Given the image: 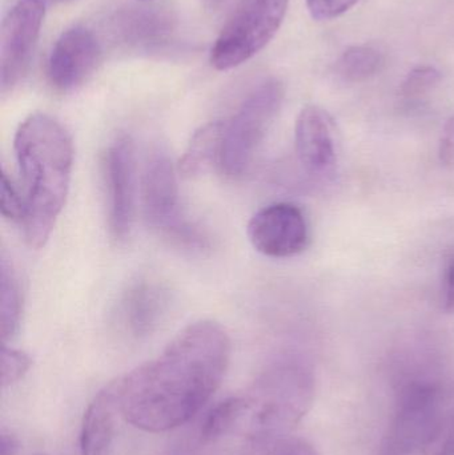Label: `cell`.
<instances>
[{
  "label": "cell",
  "mask_w": 454,
  "mask_h": 455,
  "mask_svg": "<svg viewBox=\"0 0 454 455\" xmlns=\"http://www.w3.org/2000/svg\"><path fill=\"white\" fill-rule=\"evenodd\" d=\"M100 44L84 27H74L60 35L51 51L48 76L61 91L82 84L96 68L100 59Z\"/></svg>",
  "instance_id": "12"
},
{
  "label": "cell",
  "mask_w": 454,
  "mask_h": 455,
  "mask_svg": "<svg viewBox=\"0 0 454 455\" xmlns=\"http://www.w3.org/2000/svg\"><path fill=\"white\" fill-rule=\"evenodd\" d=\"M295 151L309 175L331 178L339 160L338 131L332 116L317 106H307L295 125Z\"/></svg>",
  "instance_id": "10"
},
{
  "label": "cell",
  "mask_w": 454,
  "mask_h": 455,
  "mask_svg": "<svg viewBox=\"0 0 454 455\" xmlns=\"http://www.w3.org/2000/svg\"><path fill=\"white\" fill-rule=\"evenodd\" d=\"M120 411L116 381L104 387L87 406L80 427V455H108Z\"/></svg>",
  "instance_id": "13"
},
{
  "label": "cell",
  "mask_w": 454,
  "mask_h": 455,
  "mask_svg": "<svg viewBox=\"0 0 454 455\" xmlns=\"http://www.w3.org/2000/svg\"><path fill=\"white\" fill-rule=\"evenodd\" d=\"M71 2V0H45V3H63Z\"/></svg>",
  "instance_id": "29"
},
{
  "label": "cell",
  "mask_w": 454,
  "mask_h": 455,
  "mask_svg": "<svg viewBox=\"0 0 454 455\" xmlns=\"http://www.w3.org/2000/svg\"><path fill=\"white\" fill-rule=\"evenodd\" d=\"M117 26L125 42L146 50L162 47L173 29L168 16L152 10L130 11L122 15Z\"/></svg>",
  "instance_id": "16"
},
{
  "label": "cell",
  "mask_w": 454,
  "mask_h": 455,
  "mask_svg": "<svg viewBox=\"0 0 454 455\" xmlns=\"http://www.w3.org/2000/svg\"><path fill=\"white\" fill-rule=\"evenodd\" d=\"M284 100L279 80H266L243 101L236 114L226 122L220 167L232 178L244 175L276 119Z\"/></svg>",
  "instance_id": "4"
},
{
  "label": "cell",
  "mask_w": 454,
  "mask_h": 455,
  "mask_svg": "<svg viewBox=\"0 0 454 455\" xmlns=\"http://www.w3.org/2000/svg\"><path fill=\"white\" fill-rule=\"evenodd\" d=\"M34 455H47V454H34Z\"/></svg>",
  "instance_id": "30"
},
{
  "label": "cell",
  "mask_w": 454,
  "mask_h": 455,
  "mask_svg": "<svg viewBox=\"0 0 454 455\" xmlns=\"http://www.w3.org/2000/svg\"><path fill=\"white\" fill-rule=\"evenodd\" d=\"M16 160L23 184L20 226L31 248L45 245L66 205L74 147L68 131L50 115H29L15 133Z\"/></svg>",
  "instance_id": "2"
},
{
  "label": "cell",
  "mask_w": 454,
  "mask_h": 455,
  "mask_svg": "<svg viewBox=\"0 0 454 455\" xmlns=\"http://www.w3.org/2000/svg\"><path fill=\"white\" fill-rule=\"evenodd\" d=\"M45 0H19L8 11L0 34V87L12 90L28 69L45 16Z\"/></svg>",
  "instance_id": "8"
},
{
  "label": "cell",
  "mask_w": 454,
  "mask_h": 455,
  "mask_svg": "<svg viewBox=\"0 0 454 455\" xmlns=\"http://www.w3.org/2000/svg\"><path fill=\"white\" fill-rule=\"evenodd\" d=\"M208 10H219L226 0H203Z\"/></svg>",
  "instance_id": "28"
},
{
  "label": "cell",
  "mask_w": 454,
  "mask_h": 455,
  "mask_svg": "<svg viewBox=\"0 0 454 455\" xmlns=\"http://www.w3.org/2000/svg\"><path fill=\"white\" fill-rule=\"evenodd\" d=\"M226 122H211L200 127L192 136L179 171L186 178H195L210 171L213 165H220Z\"/></svg>",
  "instance_id": "15"
},
{
  "label": "cell",
  "mask_w": 454,
  "mask_h": 455,
  "mask_svg": "<svg viewBox=\"0 0 454 455\" xmlns=\"http://www.w3.org/2000/svg\"><path fill=\"white\" fill-rule=\"evenodd\" d=\"M141 210L144 220L154 229L189 245H202L196 229L180 219L175 165L165 149L148 155L141 180Z\"/></svg>",
  "instance_id": "7"
},
{
  "label": "cell",
  "mask_w": 454,
  "mask_h": 455,
  "mask_svg": "<svg viewBox=\"0 0 454 455\" xmlns=\"http://www.w3.org/2000/svg\"><path fill=\"white\" fill-rule=\"evenodd\" d=\"M442 80L439 69L431 66H421L412 69L402 85V96L408 99L420 98L436 87Z\"/></svg>",
  "instance_id": "22"
},
{
  "label": "cell",
  "mask_w": 454,
  "mask_h": 455,
  "mask_svg": "<svg viewBox=\"0 0 454 455\" xmlns=\"http://www.w3.org/2000/svg\"><path fill=\"white\" fill-rule=\"evenodd\" d=\"M21 299L20 285L12 265L3 257L0 264V337L3 344L12 339L20 328Z\"/></svg>",
  "instance_id": "17"
},
{
  "label": "cell",
  "mask_w": 454,
  "mask_h": 455,
  "mask_svg": "<svg viewBox=\"0 0 454 455\" xmlns=\"http://www.w3.org/2000/svg\"><path fill=\"white\" fill-rule=\"evenodd\" d=\"M247 233L253 248L272 259L298 256L309 243L306 216L290 203H276L258 211L248 223Z\"/></svg>",
  "instance_id": "9"
},
{
  "label": "cell",
  "mask_w": 454,
  "mask_h": 455,
  "mask_svg": "<svg viewBox=\"0 0 454 455\" xmlns=\"http://www.w3.org/2000/svg\"><path fill=\"white\" fill-rule=\"evenodd\" d=\"M167 291L154 283H138L124 299V320L135 337H147L156 331L167 312Z\"/></svg>",
  "instance_id": "14"
},
{
  "label": "cell",
  "mask_w": 454,
  "mask_h": 455,
  "mask_svg": "<svg viewBox=\"0 0 454 455\" xmlns=\"http://www.w3.org/2000/svg\"><path fill=\"white\" fill-rule=\"evenodd\" d=\"M20 451V441L11 430H0V455H16Z\"/></svg>",
  "instance_id": "26"
},
{
  "label": "cell",
  "mask_w": 454,
  "mask_h": 455,
  "mask_svg": "<svg viewBox=\"0 0 454 455\" xmlns=\"http://www.w3.org/2000/svg\"><path fill=\"white\" fill-rule=\"evenodd\" d=\"M0 211L8 220L20 224L23 219V196L4 172L2 173V180H0Z\"/></svg>",
  "instance_id": "23"
},
{
  "label": "cell",
  "mask_w": 454,
  "mask_h": 455,
  "mask_svg": "<svg viewBox=\"0 0 454 455\" xmlns=\"http://www.w3.org/2000/svg\"><path fill=\"white\" fill-rule=\"evenodd\" d=\"M444 310L450 315H454V259L448 269L444 286Z\"/></svg>",
  "instance_id": "27"
},
{
  "label": "cell",
  "mask_w": 454,
  "mask_h": 455,
  "mask_svg": "<svg viewBox=\"0 0 454 455\" xmlns=\"http://www.w3.org/2000/svg\"><path fill=\"white\" fill-rule=\"evenodd\" d=\"M440 162L445 167L454 170V116L448 120L440 139L439 147Z\"/></svg>",
  "instance_id": "25"
},
{
  "label": "cell",
  "mask_w": 454,
  "mask_h": 455,
  "mask_svg": "<svg viewBox=\"0 0 454 455\" xmlns=\"http://www.w3.org/2000/svg\"><path fill=\"white\" fill-rule=\"evenodd\" d=\"M231 353V339L218 323L187 326L159 357L116 379L123 419L147 433L187 424L218 392Z\"/></svg>",
  "instance_id": "1"
},
{
  "label": "cell",
  "mask_w": 454,
  "mask_h": 455,
  "mask_svg": "<svg viewBox=\"0 0 454 455\" xmlns=\"http://www.w3.org/2000/svg\"><path fill=\"white\" fill-rule=\"evenodd\" d=\"M109 226L117 240H125L135 212V147L130 135L115 138L107 151Z\"/></svg>",
  "instance_id": "11"
},
{
  "label": "cell",
  "mask_w": 454,
  "mask_h": 455,
  "mask_svg": "<svg viewBox=\"0 0 454 455\" xmlns=\"http://www.w3.org/2000/svg\"><path fill=\"white\" fill-rule=\"evenodd\" d=\"M31 357L27 353L3 344L2 352H0V381H2L3 389L12 387L23 379L31 369Z\"/></svg>",
  "instance_id": "21"
},
{
  "label": "cell",
  "mask_w": 454,
  "mask_h": 455,
  "mask_svg": "<svg viewBox=\"0 0 454 455\" xmlns=\"http://www.w3.org/2000/svg\"><path fill=\"white\" fill-rule=\"evenodd\" d=\"M288 3L290 0H239L213 45L212 66L228 71L260 52L279 31Z\"/></svg>",
  "instance_id": "5"
},
{
  "label": "cell",
  "mask_w": 454,
  "mask_h": 455,
  "mask_svg": "<svg viewBox=\"0 0 454 455\" xmlns=\"http://www.w3.org/2000/svg\"><path fill=\"white\" fill-rule=\"evenodd\" d=\"M442 422L439 390L431 384L408 385L376 455H424Z\"/></svg>",
  "instance_id": "6"
},
{
  "label": "cell",
  "mask_w": 454,
  "mask_h": 455,
  "mask_svg": "<svg viewBox=\"0 0 454 455\" xmlns=\"http://www.w3.org/2000/svg\"><path fill=\"white\" fill-rule=\"evenodd\" d=\"M315 393L316 382L308 366L293 360L269 365L247 395L251 438L291 433L311 411Z\"/></svg>",
  "instance_id": "3"
},
{
  "label": "cell",
  "mask_w": 454,
  "mask_h": 455,
  "mask_svg": "<svg viewBox=\"0 0 454 455\" xmlns=\"http://www.w3.org/2000/svg\"><path fill=\"white\" fill-rule=\"evenodd\" d=\"M251 403L247 395H232L219 403L203 422L200 435L205 443H212L231 433L245 416L250 414Z\"/></svg>",
  "instance_id": "18"
},
{
  "label": "cell",
  "mask_w": 454,
  "mask_h": 455,
  "mask_svg": "<svg viewBox=\"0 0 454 455\" xmlns=\"http://www.w3.org/2000/svg\"><path fill=\"white\" fill-rule=\"evenodd\" d=\"M383 55L370 45L348 48L336 63V74L348 83H362L380 71Z\"/></svg>",
  "instance_id": "19"
},
{
  "label": "cell",
  "mask_w": 454,
  "mask_h": 455,
  "mask_svg": "<svg viewBox=\"0 0 454 455\" xmlns=\"http://www.w3.org/2000/svg\"><path fill=\"white\" fill-rule=\"evenodd\" d=\"M424 455H454V417L442 422Z\"/></svg>",
  "instance_id": "24"
},
{
  "label": "cell",
  "mask_w": 454,
  "mask_h": 455,
  "mask_svg": "<svg viewBox=\"0 0 454 455\" xmlns=\"http://www.w3.org/2000/svg\"><path fill=\"white\" fill-rule=\"evenodd\" d=\"M256 455H322L316 446L291 433L251 438Z\"/></svg>",
  "instance_id": "20"
}]
</instances>
